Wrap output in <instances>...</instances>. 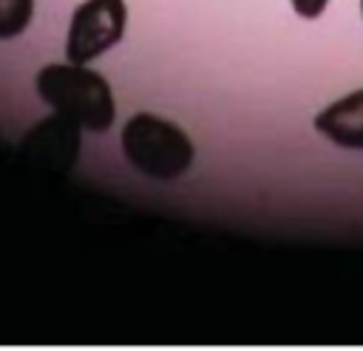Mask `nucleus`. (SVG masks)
<instances>
[{
	"instance_id": "nucleus-5",
	"label": "nucleus",
	"mask_w": 363,
	"mask_h": 351,
	"mask_svg": "<svg viewBox=\"0 0 363 351\" xmlns=\"http://www.w3.org/2000/svg\"><path fill=\"white\" fill-rule=\"evenodd\" d=\"M315 130L346 150H363V88L340 96L315 116Z\"/></svg>"
},
{
	"instance_id": "nucleus-4",
	"label": "nucleus",
	"mask_w": 363,
	"mask_h": 351,
	"mask_svg": "<svg viewBox=\"0 0 363 351\" xmlns=\"http://www.w3.org/2000/svg\"><path fill=\"white\" fill-rule=\"evenodd\" d=\"M20 153L28 164H34L43 173L65 176L79 153V125L62 113H54L43 122H37L28 136L20 144Z\"/></svg>"
},
{
	"instance_id": "nucleus-2",
	"label": "nucleus",
	"mask_w": 363,
	"mask_h": 351,
	"mask_svg": "<svg viewBox=\"0 0 363 351\" xmlns=\"http://www.w3.org/2000/svg\"><path fill=\"white\" fill-rule=\"evenodd\" d=\"M122 153L139 173L156 181L179 178L196 156L187 133L156 113H136L125 122Z\"/></svg>"
},
{
	"instance_id": "nucleus-8",
	"label": "nucleus",
	"mask_w": 363,
	"mask_h": 351,
	"mask_svg": "<svg viewBox=\"0 0 363 351\" xmlns=\"http://www.w3.org/2000/svg\"><path fill=\"white\" fill-rule=\"evenodd\" d=\"M360 11H363V0H360Z\"/></svg>"
},
{
	"instance_id": "nucleus-7",
	"label": "nucleus",
	"mask_w": 363,
	"mask_h": 351,
	"mask_svg": "<svg viewBox=\"0 0 363 351\" xmlns=\"http://www.w3.org/2000/svg\"><path fill=\"white\" fill-rule=\"evenodd\" d=\"M289 3H292L295 14L303 20H318L329 6V0H289Z\"/></svg>"
},
{
	"instance_id": "nucleus-3",
	"label": "nucleus",
	"mask_w": 363,
	"mask_h": 351,
	"mask_svg": "<svg viewBox=\"0 0 363 351\" xmlns=\"http://www.w3.org/2000/svg\"><path fill=\"white\" fill-rule=\"evenodd\" d=\"M125 0H85L82 6H77L65 40L68 62L85 65L113 48L125 34Z\"/></svg>"
},
{
	"instance_id": "nucleus-6",
	"label": "nucleus",
	"mask_w": 363,
	"mask_h": 351,
	"mask_svg": "<svg viewBox=\"0 0 363 351\" xmlns=\"http://www.w3.org/2000/svg\"><path fill=\"white\" fill-rule=\"evenodd\" d=\"M34 11V0H0V40H11L26 31Z\"/></svg>"
},
{
	"instance_id": "nucleus-1",
	"label": "nucleus",
	"mask_w": 363,
	"mask_h": 351,
	"mask_svg": "<svg viewBox=\"0 0 363 351\" xmlns=\"http://www.w3.org/2000/svg\"><path fill=\"white\" fill-rule=\"evenodd\" d=\"M37 93L45 105H51L57 113L74 119L79 127L91 133L111 130L116 119V102L111 93V85L102 74L65 62V65H45L37 74Z\"/></svg>"
}]
</instances>
